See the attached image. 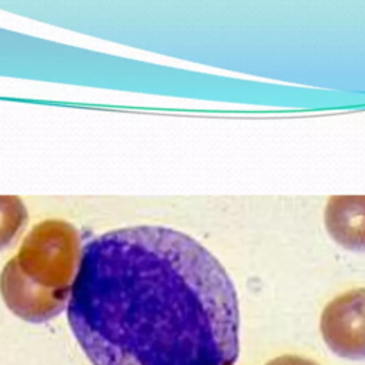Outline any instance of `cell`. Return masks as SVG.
Wrapping results in <instances>:
<instances>
[{
  "label": "cell",
  "instance_id": "cell-1",
  "mask_svg": "<svg viewBox=\"0 0 365 365\" xmlns=\"http://www.w3.org/2000/svg\"><path fill=\"white\" fill-rule=\"evenodd\" d=\"M67 318L91 365H232L240 352L232 281L205 247L168 227L90 240Z\"/></svg>",
  "mask_w": 365,
  "mask_h": 365
},
{
  "label": "cell",
  "instance_id": "cell-5",
  "mask_svg": "<svg viewBox=\"0 0 365 365\" xmlns=\"http://www.w3.org/2000/svg\"><path fill=\"white\" fill-rule=\"evenodd\" d=\"M27 210L17 195H0V250L6 248L27 222Z\"/></svg>",
  "mask_w": 365,
  "mask_h": 365
},
{
  "label": "cell",
  "instance_id": "cell-6",
  "mask_svg": "<svg viewBox=\"0 0 365 365\" xmlns=\"http://www.w3.org/2000/svg\"><path fill=\"white\" fill-rule=\"evenodd\" d=\"M265 365H319V364H317L312 359L302 358L298 355H282V356L271 359Z\"/></svg>",
  "mask_w": 365,
  "mask_h": 365
},
{
  "label": "cell",
  "instance_id": "cell-2",
  "mask_svg": "<svg viewBox=\"0 0 365 365\" xmlns=\"http://www.w3.org/2000/svg\"><path fill=\"white\" fill-rule=\"evenodd\" d=\"M80 234L63 220L38 222L0 274V294L19 318L41 324L68 304L80 258Z\"/></svg>",
  "mask_w": 365,
  "mask_h": 365
},
{
  "label": "cell",
  "instance_id": "cell-3",
  "mask_svg": "<svg viewBox=\"0 0 365 365\" xmlns=\"http://www.w3.org/2000/svg\"><path fill=\"white\" fill-rule=\"evenodd\" d=\"M319 329L327 346L346 359H365V288L345 291L321 314Z\"/></svg>",
  "mask_w": 365,
  "mask_h": 365
},
{
  "label": "cell",
  "instance_id": "cell-4",
  "mask_svg": "<svg viewBox=\"0 0 365 365\" xmlns=\"http://www.w3.org/2000/svg\"><path fill=\"white\" fill-rule=\"evenodd\" d=\"M331 238L349 251H365V195H332L324 210Z\"/></svg>",
  "mask_w": 365,
  "mask_h": 365
}]
</instances>
